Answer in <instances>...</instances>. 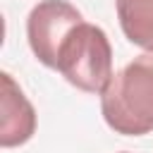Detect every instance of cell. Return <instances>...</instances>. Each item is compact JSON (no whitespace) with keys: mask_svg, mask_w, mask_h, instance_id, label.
<instances>
[{"mask_svg":"<svg viewBox=\"0 0 153 153\" xmlns=\"http://www.w3.org/2000/svg\"><path fill=\"white\" fill-rule=\"evenodd\" d=\"M105 124L124 136L153 131V53L134 57L100 93Z\"/></svg>","mask_w":153,"mask_h":153,"instance_id":"6da1fadb","label":"cell"},{"mask_svg":"<svg viewBox=\"0 0 153 153\" xmlns=\"http://www.w3.org/2000/svg\"><path fill=\"white\" fill-rule=\"evenodd\" d=\"M55 69L79 91L103 93L112 79V48L108 33L88 22L74 26L60 45Z\"/></svg>","mask_w":153,"mask_h":153,"instance_id":"7a4b0ae2","label":"cell"},{"mask_svg":"<svg viewBox=\"0 0 153 153\" xmlns=\"http://www.w3.org/2000/svg\"><path fill=\"white\" fill-rule=\"evenodd\" d=\"M84 22L81 12L67 0H41L26 19L31 53L45 67H57V53L67 33Z\"/></svg>","mask_w":153,"mask_h":153,"instance_id":"3957f363","label":"cell"},{"mask_svg":"<svg viewBox=\"0 0 153 153\" xmlns=\"http://www.w3.org/2000/svg\"><path fill=\"white\" fill-rule=\"evenodd\" d=\"M2 124H0V146L12 148L26 143L36 131V110L12 79L2 72Z\"/></svg>","mask_w":153,"mask_h":153,"instance_id":"277c9868","label":"cell"},{"mask_svg":"<svg viewBox=\"0 0 153 153\" xmlns=\"http://www.w3.org/2000/svg\"><path fill=\"white\" fill-rule=\"evenodd\" d=\"M115 7L124 36L153 53V0H115Z\"/></svg>","mask_w":153,"mask_h":153,"instance_id":"5b68a950","label":"cell"}]
</instances>
